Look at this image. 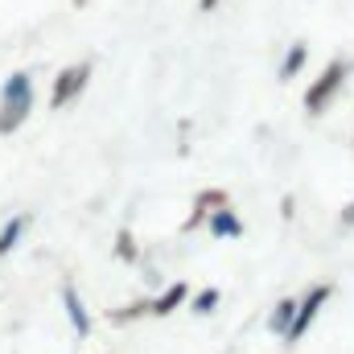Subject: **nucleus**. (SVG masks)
Segmentation results:
<instances>
[{
  "mask_svg": "<svg viewBox=\"0 0 354 354\" xmlns=\"http://www.w3.org/2000/svg\"><path fill=\"white\" fill-rule=\"evenodd\" d=\"M305 58H309V46H305V41H297V46H292V50L284 54V62H280V79L288 83L292 75H301V66H305Z\"/></svg>",
  "mask_w": 354,
  "mask_h": 354,
  "instance_id": "obj_11",
  "label": "nucleus"
},
{
  "mask_svg": "<svg viewBox=\"0 0 354 354\" xmlns=\"http://www.w3.org/2000/svg\"><path fill=\"white\" fill-rule=\"evenodd\" d=\"M214 4H218V0H202V12H210V8H214Z\"/></svg>",
  "mask_w": 354,
  "mask_h": 354,
  "instance_id": "obj_17",
  "label": "nucleus"
},
{
  "mask_svg": "<svg viewBox=\"0 0 354 354\" xmlns=\"http://www.w3.org/2000/svg\"><path fill=\"white\" fill-rule=\"evenodd\" d=\"M136 317H149V301H132V305H124V309H111V313H107V322H111V326H128V322H136Z\"/></svg>",
  "mask_w": 354,
  "mask_h": 354,
  "instance_id": "obj_14",
  "label": "nucleus"
},
{
  "mask_svg": "<svg viewBox=\"0 0 354 354\" xmlns=\"http://www.w3.org/2000/svg\"><path fill=\"white\" fill-rule=\"evenodd\" d=\"M292 317H297V297H280L276 309H272V317H268V330H272L276 338H284L288 326H292Z\"/></svg>",
  "mask_w": 354,
  "mask_h": 354,
  "instance_id": "obj_9",
  "label": "nucleus"
},
{
  "mask_svg": "<svg viewBox=\"0 0 354 354\" xmlns=\"http://www.w3.org/2000/svg\"><path fill=\"white\" fill-rule=\"evenodd\" d=\"M330 297H334V284H313V288L297 301V317H292V326H288V334H284V346H297V342L309 334V326L317 322V313L326 309Z\"/></svg>",
  "mask_w": 354,
  "mask_h": 354,
  "instance_id": "obj_3",
  "label": "nucleus"
},
{
  "mask_svg": "<svg viewBox=\"0 0 354 354\" xmlns=\"http://www.w3.org/2000/svg\"><path fill=\"white\" fill-rule=\"evenodd\" d=\"M218 206H231V202H227V194H223V189H202V194H198V202H194V214L181 223V231L189 235V231H194V227H202V223L210 218V210H218Z\"/></svg>",
  "mask_w": 354,
  "mask_h": 354,
  "instance_id": "obj_7",
  "label": "nucleus"
},
{
  "mask_svg": "<svg viewBox=\"0 0 354 354\" xmlns=\"http://www.w3.org/2000/svg\"><path fill=\"white\" fill-rule=\"evenodd\" d=\"M185 301H189V284H181V280H177V284H165V288L149 301V317H169V313L181 309Z\"/></svg>",
  "mask_w": 354,
  "mask_h": 354,
  "instance_id": "obj_6",
  "label": "nucleus"
},
{
  "mask_svg": "<svg viewBox=\"0 0 354 354\" xmlns=\"http://www.w3.org/2000/svg\"><path fill=\"white\" fill-rule=\"evenodd\" d=\"M342 227H354V198L342 206Z\"/></svg>",
  "mask_w": 354,
  "mask_h": 354,
  "instance_id": "obj_15",
  "label": "nucleus"
},
{
  "mask_svg": "<svg viewBox=\"0 0 354 354\" xmlns=\"http://www.w3.org/2000/svg\"><path fill=\"white\" fill-rule=\"evenodd\" d=\"M346 75H351V62H346V58H334V62L322 71V79L305 91V111H309V115H322V111L334 103V95L342 91Z\"/></svg>",
  "mask_w": 354,
  "mask_h": 354,
  "instance_id": "obj_2",
  "label": "nucleus"
},
{
  "mask_svg": "<svg viewBox=\"0 0 354 354\" xmlns=\"http://www.w3.org/2000/svg\"><path fill=\"white\" fill-rule=\"evenodd\" d=\"M206 227H210V235H214V239H239V235H243V218H239L231 206H218V210H210Z\"/></svg>",
  "mask_w": 354,
  "mask_h": 354,
  "instance_id": "obj_8",
  "label": "nucleus"
},
{
  "mask_svg": "<svg viewBox=\"0 0 354 354\" xmlns=\"http://www.w3.org/2000/svg\"><path fill=\"white\" fill-rule=\"evenodd\" d=\"M280 214H284V218H292V214H297V202H292V198H284V202H280Z\"/></svg>",
  "mask_w": 354,
  "mask_h": 354,
  "instance_id": "obj_16",
  "label": "nucleus"
},
{
  "mask_svg": "<svg viewBox=\"0 0 354 354\" xmlns=\"http://www.w3.org/2000/svg\"><path fill=\"white\" fill-rule=\"evenodd\" d=\"M33 111V75L12 71L0 87V136H12Z\"/></svg>",
  "mask_w": 354,
  "mask_h": 354,
  "instance_id": "obj_1",
  "label": "nucleus"
},
{
  "mask_svg": "<svg viewBox=\"0 0 354 354\" xmlns=\"http://www.w3.org/2000/svg\"><path fill=\"white\" fill-rule=\"evenodd\" d=\"M91 83V62H79V66H66L58 79H54V91H50V107L54 111H62V107H71Z\"/></svg>",
  "mask_w": 354,
  "mask_h": 354,
  "instance_id": "obj_4",
  "label": "nucleus"
},
{
  "mask_svg": "<svg viewBox=\"0 0 354 354\" xmlns=\"http://www.w3.org/2000/svg\"><path fill=\"white\" fill-rule=\"evenodd\" d=\"M218 301H223V292H218V288H202V292H194V301H189V313H198V317H210V313L218 309Z\"/></svg>",
  "mask_w": 354,
  "mask_h": 354,
  "instance_id": "obj_12",
  "label": "nucleus"
},
{
  "mask_svg": "<svg viewBox=\"0 0 354 354\" xmlns=\"http://www.w3.org/2000/svg\"><path fill=\"white\" fill-rule=\"evenodd\" d=\"M83 4H87V0H75V8H83Z\"/></svg>",
  "mask_w": 354,
  "mask_h": 354,
  "instance_id": "obj_18",
  "label": "nucleus"
},
{
  "mask_svg": "<svg viewBox=\"0 0 354 354\" xmlns=\"http://www.w3.org/2000/svg\"><path fill=\"white\" fill-rule=\"evenodd\" d=\"M25 227H29V214H17V218H8L4 227H0V260L21 243V235H25Z\"/></svg>",
  "mask_w": 354,
  "mask_h": 354,
  "instance_id": "obj_10",
  "label": "nucleus"
},
{
  "mask_svg": "<svg viewBox=\"0 0 354 354\" xmlns=\"http://www.w3.org/2000/svg\"><path fill=\"white\" fill-rule=\"evenodd\" d=\"M62 309H66V322H71V330H75L79 338H91L95 322H91V309H87V301L79 297L75 280H62Z\"/></svg>",
  "mask_w": 354,
  "mask_h": 354,
  "instance_id": "obj_5",
  "label": "nucleus"
},
{
  "mask_svg": "<svg viewBox=\"0 0 354 354\" xmlns=\"http://www.w3.org/2000/svg\"><path fill=\"white\" fill-rule=\"evenodd\" d=\"M115 260H124V264H136L140 260V248H136V235L124 227L120 235H115Z\"/></svg>",
  "mask_w": 354,
  "mask_h": 354,
  "instance_id": "obj_13",
  "label": "nucleus"
}]
</instances>
